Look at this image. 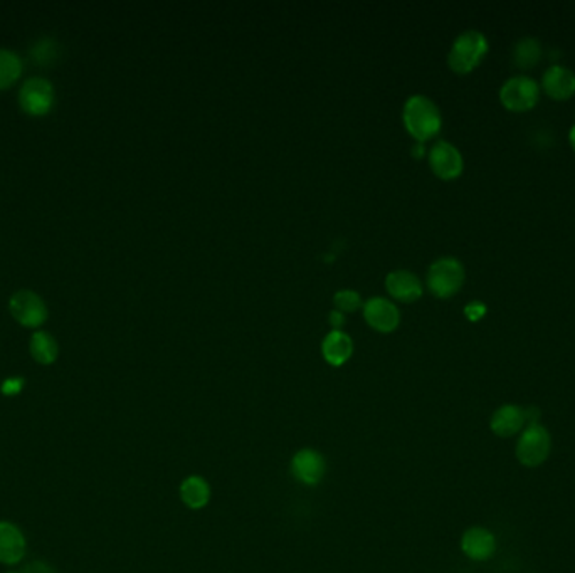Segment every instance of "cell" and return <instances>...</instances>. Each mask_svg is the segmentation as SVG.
Instances as JSON below:
<instances>
[{
    "label": "cell",
    "mask_w": 575,
    "mask_h": 573,
    "mask_svg": "<svg viewBox=\"0 0 575 573\" xmlns=\"http://www.w3.org/2000/svg\"><path fill=\"white\" fill-rule=\"evenodd\" d=\"M402 117L407 132L421 143L438 135L442 126L440 108L423 95H416L407 100Z\"/></svg>",
    "instance_id": "cell-1"
},
{
    "label": "cell",
    "mask_w": 575,
    "mask_h": 573,
    "mask_svg": "<svg viewBox=\"0 0 575 573\" xmlns=\"http://www.w3.org/2000/svg\"><path fill=\"white\" fill-rule=\"evenodd\" d=\"M490 44L487 35L479 31H464L463 34L456 37V41L451 46V51L448 56L449 68L457 74H468L472 73L488 54Z\"/></svg>",
    "instance_id": "cell-2"
},
{
    "label": "cell",
    "mask_w": 575,
    "mask_h": 573,
    "mask_svg": "<svg viewBox=\"0 0 575 573\" xmlns=\"http://www.w3.org/2000/svg\"><path fill=\"white\" fill-rule=\"evenodd\" d=\"M464 266L455 257H440L427 271V286L438 298H451L464 285Z\"/></svg>",
    "instance_id": "cell-3"
},
{
    "label": "cell",
    "mask_w": 575,
    "mask_h": 573,
    "mask_svg": "<svg viewBox=\"0 0 575 573\" xmlns=\"http://www.w3.org/2000/svg\"><path fill=\"white\" fill-rule=\"evenodd\" d=\"M540 98V88L528 76H515L500 89V102L513 113H525L535 108Z\"/></svg>",
    "instance_id": "cell-4"
},
{
    "label": "cell",
    "mask_w": 575,
    "mask_h": 573,
    "mask_svg": "<svg viewBox=\"0 0 575 573\" xmlns=\"http://www.w3.org/2000/svg\"><path fill=\"white\" fill-rule=\"evenodd\" d=\"M550 434L540 424H530L517 444V457L526 468H537L550 455Z\"/></svg>",
    "instance_id": "cell-5"
},
{
    "label": "cell",
    "mask_w": 575,
    "mask_h": 573,
    "mask_svg": "<svg viewBox=\"0 0 575 573\" xmlns=\"http://www.w3.org/2000/svg\"><path fill=\"white\" fill-rule=\"evenodd\" d=\"M11 313L24 326H39L48 318V309L44 302L29 289L18 291L11 298Z\"/></svg>",
    "instance_id": "cell-6"
},
{
    "label": "cell",
    "mask_w": 575,
    "mask_h": 573,
    "mask_svg": "<svg viewBox=\"0 0 575 573\" xmlns=\"http://www.w3.org/2000/svg\"><path fill=\"white\" fill-rule=\"evenodd\" d=\"M429 165L442 180L457 179L463 172V155L449 141H438L429 152Z\"/></svg>",
    "instance_id": "cell-7"
},
{
    "label": "cell",
    "mask_w": 575,
    "mask_h": 573,
    "mask_svg": "<svg viewBox=\"0 0 575 573\" xmlns=\"http://www.w3.org/2000/svg\"><path fill=\"white\" fill-rule=\"evenodd\" d=\"M19 102L24 108V111H27L31 115L48 113L51 110L52 102H54L51 83L44 78H31L22 86Z\"/></svg>",
    "instance_id": "cell-8"
},
{
    "label": "cell",
    "mask_w": 575,
    "mask_h": 573,
    "mask_svg": "<svg viewBox=\"0 0 575 573\" xmlns=\"http://www.w3.org/2000/svg\"><path fill=\"white\" fill-rule=\"evenodd\" d=\"M364 317L367 323L375 328L377 332H392L397 328L401 315L397 306L380 296L371 298L367 303L364 304Z\"/></svg>",
    "instance_id": "cell-9"
},
{
    "label": "cell",
    "mask_w": 575,
    "mask_h": 573,
    "mask_svg": "<svg viewBox=\"0 0 575 573\" xmlns=\"http://www.w3.org/2000/svg\"><path fill=\"white\" fill-rule=\"evenodd\" d=\"M541 88L556 102L571 100L575 95V73L564 66H552L543 73Z\"/></svg>",
    "instance_id": "cell-10"
},
{
    "label": "cell",
    "mask_w": 575,
    "mask_h": 573,
    "mask_svg": "<svg viewBox=\"0 0 575 573\" xmlns=\"http://www.w3.org/2000/svg\"><path fill=\"white\" fill-rule=\"evenodd\" d=\"M325 459L313 449H303L296 453L291 461L293 476L305 485H318L325 476Z\"/></svg>",
    "instance_id": "cell-11"
},
{
    "label": "cell",
    "mask_w": 575,
    "mask_h": 573,
    "mask_svg": "<svg viewBox=\"0 0 575 573\" xmlns=\"http://www.w3.org/2000/svg\"><path fill=\"white\" fill-rule=\"evenodd\" d=\"M26 537L14 523L0 522V563L16 565L26 555Z\"/></svg>",
    "instance_id": "cell-12"
},
{
    "label": "cell",
    "mask_w": 575,
    "mask_h": 573,
    "mask_svg": "<svg viewBox=\"0 0 575 573\" xmlns=\"http://www.w3.org/2000/svg\"><path fill=\"white\" fill-rule=\"evenodd\" d=\"M386 286L390 296L401 302H416L423 294V283L410 271H392L386 279Z\"/></svg>",
    "instance_id": "cell-13"
},
{
    "label": "cell",
    "mask_w": 575,
    "mask_h": 573,
    "mask_svg": "<svg viewBox=\"0 0 575 573\" xmlns=\"http://www.w3.org/2000/svg\"><path fill=\"white\" fill-rule=\"evenodd\" d=\"M461 548L473 560H488L496 550V539L485 528H470L463 535Z\"/></svg>",
    "instance_id": "cell-14"
},
{
    "label": "cell",
    "mask_w": 575,
    "mask_h": 573,
    "mask_svg": "<svg viewBox=\"0 0 575 573\" xmlns=\"http://www.w3.org/2000/svg\"><path fill=\"white\" fill-rule=\"evenodd\" d=\"M525 422V409L518 405H503L491 417V431L500 438H510L524 427Z\"/></svg>",
    "instance_id": "cell-15"
},
{
    "label": "cell",
    "mask_w": 575,
    "mask_h": 573,
    "mask_svg": "<svg viewBox=\"0 0 575 573\" xmlns=\"http://www.w3.org/2000/svg\"><path fill=\"white\" fill-rule=\"evenodd\" d=\"M352 352H354L352 338L349 337L347 333H343L341 330L330 332L323 340V356L334 367L343 365L352 356Z\"/></svg>",
    "instance_id": "cell-16"
},
{
    "label": "cell",
    "mask_w": 575,
    "mask_h": 573,
    "mask_svg": "<svg viewBox=\"0 0 575 573\" xmlns=\"http://www.w3.org/2000/svg\"><path fill=\"white\" fill-rule=\"evenodd\" d=\"M180 498L188 508L201 509L209 503L211 488L201 476H188L180 485Z\"/></svg>",
    "instance_id": "cell-17"
},
{
    "label": "cell",
    "mask_w": 575,
    "mask_h": 573,
    "mask_svg": "<svg viewBox=\"0 0 575 573\" xmlns=\"http://www.w3.org/2000/svg\"><path fill=\"white\" fill-rule=\"evenodd\" d=\"M541 57L540 42L535 37H524L515 44L513 59L518 68H533Z\"/></svg>",
    "instance_id": "cell-18"
},
{
    "label": "cell",
    "mask_w": 575,
    "mask_h": 573,
    "mask_svg": "<svg viewBox=\"0 0 575 573\" xmlns=\"http://www.w3.org/2000/svg\"><path fill=\"white\" fill-rule=\"evenodd\" d=\"M31 354L34 356L35 362L42 365H50L58 358V343L50 333L37 332L31 340Z\"/></svg>",
    "instance_id": "cell-19"
},
{
    "label": "cell",
    "mask_w": 575,
    "mask_h": 573,
    "mask_svg": "<svg viewBox=\"0 0 575 573\" xmlns=\"http://www.w3.org/2000/svg\"><path fill=\"white\" fill-rule=\"evenodd\" d=\"M22 73V61L16 52L0 50V89L12 85Z\"/></svg>",
    "instance_id": "cell-20"
},
{
    "label": "cell",
    "mask_w": 575,
    "mask_h": 573,
    "mask_svg": "<svg viewBox=\"0 0 575 573\" xmlns=\"http://www.w3.org/2000/svg\"><path fill=\"white\" fill-rule=\"evenodd\" d=\"M58 44L52 39H41L39 42H35L33 51H31V57L34 59L37 65H51L54 59L58 57Z\"/></svg>",
    "instance_id": "cell-21"
},
{
    "label": "cell",
    "mask_w": 575,
    "mask_h": 573,
    "mask_svg": "<svg viewBox=\"0 0 575 573\" xmlns=\"http://www.w3.org/2000/svg\"><path fill=\"white\" fill-rule=\"evenodd\" d=\"M334 303L341 313H352L362 306V298L354 289H341L335 294Z\"/></svg>",
    "instance_id": "cell-22"
},
{
    "label": "cell",
    "mask_w": 575,
    "mask_h": 573,
    "mask_svg": "<svg viewBox=\"0 0 575 573\" xmlns=\"http://www.w3.org/2000/svg\"><path fill=\"white\" fill-rule=\"evenodd\" d=\"M464 315L468 320H481L487 315V304L481 303V302H472V303L466 304Z\"/></svg>",
    "instance_id": "cell-23"
},
{
    "label": "cell",
    "mask_w": 575,
    "mask_h": 573,
    "mask_svg": "<svg viewBox=\"0 0 575 573\" xmlns=\"http://www.w3.org/2000/svg\"><path fill=\"white\" fill-rule=\"evenodd\" d=\"M22 386H24V380L22 378H7L2 384V392L5 395H16V393H19L22 390Z\"/></svg>",
    "instance_id": "cell-24"
},
{
    "label": "cell",
    "mask_w": 575,
    "mask_h": 573,
    "mask_svg": "<svg viewBox=\"0 0 575 573\" xmlns=\"http://www.w3.org/2000/svg\"><path fill=\"white\" fill-rule=\"evenodd\" d=\"M26 573H54V570H52L51 567L50 565H46L44 562H33V563H29L27 567H26V570H24Z\"/></svg>",
    "instance_id": "cell-25"
},
{
    "label": "cell",
    "mask_w": 575,
    "mask_h": 573,
    "mask_svg": "<svg viewBox=\"0 0 575 573\" xmlns=\"http://www.w3.org/2000/svg\"><path fill=\"white\" fill-rule=\"evenodd\" d=\"M328 320L335 326V330H339L340 326H343V323H345V315L341 311H339V309H334L328 315Z\"/></svg>",
    "instance_id": "cell-26"
},
{
    "label": "cell",
    "mask_w": 575,
    "mask_h": 573,
    "mask_svg": "<svg viewBox=\"0 0 575 573\" xmlns=\"http://www.w3.org/2000/svg\"><path fill=\"white\" fill-rule=\"evenodd\" d=\"M412 155L414 157H418V158H421L424 155V145L419 141V143H416L414 147H412Z\"/></svg>",
    "instance_id": "cell-27"
},
{
    "label": "cell",
    "mask_w": 575,
    "mask_h": 573,
    "mask_svg": "<svg viewBox=\"0 0 575 573\" xmlns=\"http://www.w3.org/2000/svg\"><path fill=\"white\" fill-rule=\"evenodd\" d=\"M569 143H571V147H572V150L575 152V125L571 128V132H569Z\"/></svg>",
    "instance_id": "cell-28"
},
{
    "label": "cell",
    "mask_w": 575,
    "mask_h": 573,
    "mask_svg": "<svg viewBox=\"0 0 575 573\" xmlns=\"http://www.w3.org/2000/svg\"><path fill=\"white\" fill-rule=\"evenodd\" d=\"M7 573H19V572H7Z\"/></svg>",
    "instance_id": "cell-29"
}]
</instances>
